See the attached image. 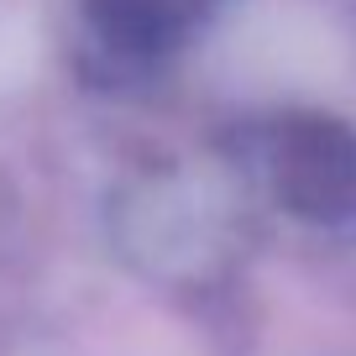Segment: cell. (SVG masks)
Returning a JSON list of instances; mask_svg holds the SVG:
<instances>
[{
  "label": "cell",
  "instance_id": "obj_1",
  "mask_svg": "<svg viewBox=\"0 0 356 356\" xmlns=\"http://www.w3.org/2000/svg\"><path fill=\"white\" fill-rule=\"evenodd\" d=\"M246 168L293 215L341 220L356 210V126L330 111H267L241 131Z\"/></svg>",
  "mask_w": 356,
  "mask_h": 356
}]
</instances>
